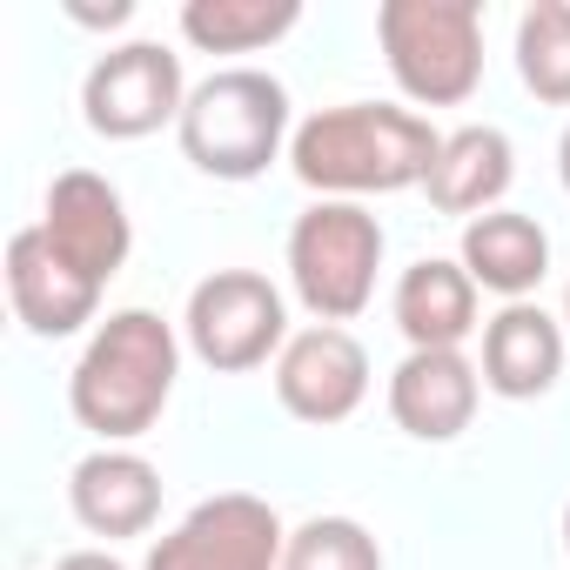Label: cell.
I'll return each instance as SVG.
<instances>
[{"instance_id": "6da1fadb", "label": "cell", "mask_w": 570, "mask_h": 570, "mask_svg": "<svg viewBox=\"0 0 570 570\" xmlns=\"http://www.w3.org/2000/svg\"><path fill=\"white\" fill-rule=\"evenodd\" d=\"M436 148H443V135L423 115L390 108V101H343V108H323L296 128L289 168L323 202H356V195L423 188Z\"/></svg>"}, {"instance_id": "7a4b0ae2", "label": "cell", "mask_w": 570, "mask_h": 570, "mask_svg": "<svg viewBox=\"0 0 570 570\" xmlns=\"http://www.w3.org/2000/svg\"><path fill=\"white\" fill-rule=\"evenodd\" d=\"M175 370H181L175 330L155 309H115L88 336V350L68 376V403H75L81 430H95L115 450L161 423V410L175 396Z\"/></svg>"}, {"instance_id": "3957f363", "label": "cell", "mask_w": 570, "mask_h": 570, "mask_svg": "<svg viewBox=\"0 0 570 570\" xmlns=\"http://www.w3.org/2000/svg\"><path fill=\"white\" fill-rule=\"evenodd\" d=\"M181 155L215 181H255L289 135V88L262 68H222L202 88H188V108L175 121Z\"/></svg>"}, {"instance_id": "277c9868", "label": "cell", "mask_w": 570, "mask_h": 570, "mask_svg": "<svg viewBox=\"0 0 570 570\" xmlns=\"http://www.w3.org/2000/svg\"><path fill=\"white\" fill-rule=\"evenodd\" d=\"M376 41L396 88L423 108H456L483 81V8L476 0H383Z\"/></svg>"}, {"instance_id": "5b68a950", "label": "cell", "mask_w": 570, "mask_h": 570, "mask_svg": "<svg viewBox=\"0 0 570 570\" xmlns=\"http://www.w3.org/2000/svg\"><path fill=\"white\" fill-rule=\"evenodd\" d=\"M383 268V222L363 202H316L289 228V282L316 323H350L376 296Z\"/></svg>"}, {"instance_id": "8992f818", "label": "cell", "mask_w": 570, "mask_h": 570, "mask_svg": "<svg viewBox=\"0 0 570 570\" xmlns=\"http://www.w3.org/2000/svg\"><path fill=\"white\" fill-rule=\"evenodd\" d=\"M181 330H188V350L222 376H242V370L268 363L275 350H289L282 289L255 268H215L208 282H195Z\"/></svg>"}, {"instance_id": "52a82bcc", "label": "cell", "mask_w": 570, "mask_h": 570, "mask_svg": "<svg viewBox=\"0 0 570 570\" xmlns=\"http://www.w3.org/2000/svg\"><path fill=\"white\" fill-rule=\"evenodd\" d=\"M282 517L248 497V490H222L208 503H195L168 537H155L141 570H282Z\"/></svg>"}, {"instance_id": "ba28073f", "label": "cell", "mask_w": 570, "mask_h": 570, "mask_svg": "<svg viewBox=\"0 0 570 570\" xmlns=\"http://www.w3.org/2000/svg\"><path fill=\"white\" fill-rule=\"evenodd\" d=\"M188 88H181V55H168L161 41H128L108 48L88 81H81V115L95 135L108 141H141L161 121H181Z\"/></svg>"}, {"instance_id": "9c48e42d", "label": "cell", "mask_w": 570, "mask_h": 570, "mask_svg": "<svg viewBox=\"0 0 570 570\" xmlns=\"http://www.w3.org/2000/svg\"><path fill=\"white\" fill-rule=\"evenodd\" d=\"M35 228L48 235V248H55L75 275L95 282V289H101L108 275H121V262H128V248H135L128 202H121V188L101 181L95 168H68V175H55L48 208H41Z\"/></svg>"}, {"instance_id": "30bf717a", "label": "cell", "mask_w": 570, "mask_h": 570, "mask_svg": "<svg viewBox=\"0 0 570 570\" xmlns=\"http://www.w3.org/2000/svg\"><path fill=\"white\" fill-rule=\"evenodd\" d=\"M275 396L296 423H343L370 396V350L350 330L316 323L275 356Z\"/></svg>"}, {"instance_id": "8fae6325", "label": "cell", "mask_w": 570, "mask_h": 570, "mask_svg": "<svg viewBox=\"0 0 570 570\" xmlns=\"http://www.w3.org/2000/svg\"><path fill=\"white\" fill-rule=\"evenodd\" d=\"M483 396V370L463 350H410L390 376V416L416 443H450L470 430Z\"/></svg>"}, {"instance_id": "7c38bea8", "label": "cell", "mask_w": 570, "mask_h": 570, "mask_svg": "<svg viewBox=\"0 0 570 570\" xmlns=\"http://www.w3.org/2000/svg\"><path fill=\"white\" fill-rule=\"evenodd\" d=\"M8 303L35 336H75L81 323H95L101 289L48 248L41 228H14L8 235Z\"/></svg>"}, {"instance_id": "4fadbf2b", "label": "cell", "mask_w": 570, "mask_h": 570, "mask_svg": "<svg viewBox=\"0 0 570 570\" xmlns=\"http://www.w3.org/2000/svg\"><path fill=\"white\" fill-rule=\"evenodd\" d=\"M68 503L95 537H141L161 517V470L135 450H95L75 463Z\"/></svg>"}, {"instance_id": "5bb4252c", "label": "cell", "mask_w": 570, "mask_h": 570, "mask_svg": "<svg viewBox=\"0 0 570 570\" xmlns=\"http://www.w3.org/2000/svg\"><path fill=\"white\" fill-rule=\"evenodd\" d=\"M563 376V323L537 303H503L483 330V383L510 403L543 396Z\"/></svg>"}, {"instance_id": "9a60e30c", "label": "cell", "mask_w": 570, "mask_h": 570, "mask_svg": "<svg viewBox=\"0 0 570 570\" xmlns=\"http://www.w3.org/2000/svg\"><path fill=\"white\" fill-rule=\"evenodd\" d=\"M476 289L503 296V303H530V289L550 275V235L537 215H517V208H490L476 222H463V255Z\"/></svg>"}, {"instance_id": "2e32d148", "label": "cell", "mask_w": 570, "mask_h": 570, "mask_svg": "<svg viewBox=\"0 0 570 570\" xmlns=\"http://www.w3.org/2000/svg\"><path fill=\"white\" fill-rule=\"evenodd\" d=\"M396 330L410 336V350H463V336L476 330V282L463 262L423 255L403 268L396 282Z\"/></svg>"}, {"instance_id": "e0dca14e", "label": "cell", "mask_w": 570, "mask_h": 570, "mask_svg": "<svg viewBox=\"0 0 570 570\" xmlns=\"http://www.w3.org/2000/svg\"><path fill=\"white\" fill-rule=\"evenodd\" d=\"M510 175H517V155H510V135L503 128H456V135H443L423 195H430V208L476 222V215H490L503 202Z\"/></svg>"}, {"instance_id": "ac0fdd59", "label": "cell", "mask_w": 570, "mask_h": 570, "mask_svg": "<svg viewBox=\"0 0 570 570\" xmlns=\"http://www.w3.org/2000/svg\"><path fill=\"white\" fill-rule=\"evenodd\" d=\"M296 21H303L296 0H188L181 8V35L202 55H255L282 41Z\"/></svg>"}, {"instance_id": "d6986e66", "label": "cell", "mask_w": 570, "mask_h": 570, "mask_svg": "<svg viewBox=\"0 0 570 570\" xmlns=\"http://www.w3.org/2000/svg\"><path fill=\"white\" fill-rule=\"evenodd\" d=\"M517 75L537 101L570 108V0H537L517 21Z\"/></svg>"}, {"instance_id": "ffe728a7", "label": "cell", "mask_w": 570, "mask_h": 570, "mask_svg": "<svg viewBox=\"0 0 570 570\" xmlns=\"http://www.w3.org/2000/svg\"><path fill=\"white\" fill-rule=\"evenodd\" d=\"M282 570H383V550L356 517H309L282 543Z\"/></svg>"}, {"instance_id": "44dd1931", "label": "cell", "mask_w": 570, "mask_h": 570, "mask_svg": "<svg viewBox=\"0 0 570 570\" xmlns=\"http://www.w3.org/2000/svg\"><path fill=\"white\" fill-rule=\"evenodd\" d=\"M68 14H75V21H88V28H121L135 8H128V0H108V8H81V0H68Z\"/></svg>"}, {"instance_id": "7402d4cb", "label": "cell", "mask_w": 570, "mask_h": 570, "mask_svg": "<svg viewBox=\"0 0 570 570\" xmlns=\"http://www.w3.org/2000/svg\"><path fill=\"white\" fill-rule=\"evenodd\" d=\"M55 570H128L121 557H108V550H75V557H61Z\"/></svg>"}, {"instance_id": "603a6c76", "label": "cell", "mask_w": 570, "mask_h": 570, "mask_svg": "<svg viewBox=\"0 0 570 570\" xmlns=\"http://www.w3.org/2000/svg\"><path fill=\"white\" fill-rule=\"evenodd\" d=\"M557 168H563V188H570V128H563V141H557Z\"/></svg>"}, {"instance_id": "cb8c5ba5", "label": "cell", "mask_w": 570, "mask_h": 570, "mask_svg": "<svg viewBox=\"0 0 570 570\" xmlns=\"http://www.w3.org/2000/svg\"><path fill=\"white\" fill-rule=\"evenodd\" d=\"M563 550H570V510H563Z\"/></svg>"}, {"instance_id": "d4e9b609", "label": "cell", "mask_w": 570, "mask_h": 570, "mask_svg": "<svg viewBox=\"0 0 570 570\" xmlns=\"http://www.w3.org/2000/svg\"><path fill=\"white\" fill-rule=\"evenodd\" d=\"M563 323H570V289H563Z\"/></svg>"}]
</instances>
